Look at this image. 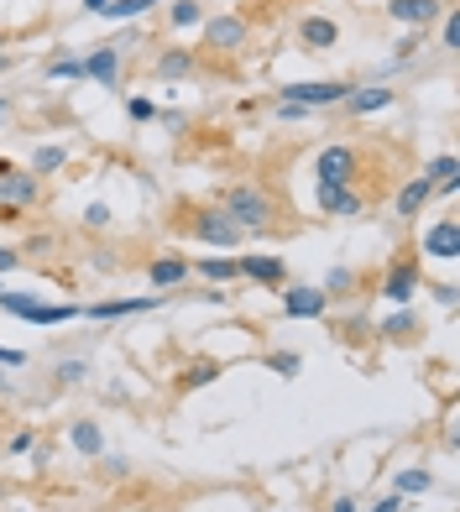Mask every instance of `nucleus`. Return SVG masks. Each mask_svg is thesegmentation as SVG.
<instances>
[{
    "instance_id": "nucleus-1",
    "label": "nucleus",
    "mask_w": 460,
    "mask_h": 512,
    "mask_svg": "<svg viewBox=\"0 0 460 512\" xmlns=\"http://www.w3.org/2000/svg\"><path fill=\"white\" fill-rule=\"evenodd\" d=\"M220 209L246 230V236H262V230H272V220H278V199H272L267 183H230L220 194Z\"/></svg>"
},
{
    "instance_id": "nucleus-2",
    "label": "nucleus",
    "mask_w": 460,
    "mask_h": 512,
    "mask_svg": "<svg viewBox=\"0 0 460 512\" xmlns=\"http://www.w3.org/2000/svg\"><path fill=\"white\" fill-rule=\"evenodd\" d=\"M183 225H189V236H194V241H204V246H220V251H230V246H241V241H246V230H241L236 220H230L220 204L189 209V220H183Z\"/></svg>"
},
{
    "instance_id": "nucleus-3",
    "label": "nucleus",
    "mask_w": 460,
    "mask_h": 512,
    "mask_svg": "<svg viewBox=\"0 0 460 512\" xmlns=\"http://www.w3.org/2000/svg\"><path fill=\"white\" fill-rule=\"evenodd\" d=\"M419 288H424V262H419V251H398L393 256V267H387V277H382V298L387 304H398V309H408L413 298H419Z\"/></svg>"
},
{
    "instance_id": "nucleus-4",
    "label": "nucleus",
    "mask_w": 460,
    "mask_h": 512,
    "mask_svg": "<svg viewBox=\"0 0 460 512\" xmlns=\"http://www.w3.org/2000/svg\"><path fill=\"white\" fill-rule=\"evenodd\" d=\"M314 173L325 189H351V183L361 178V152L351 142H330L325 152L314 157Z\"/></svg>"
},
{
    "instance_id": "nucleus-5",
    "label": "nucleus",
    "mask_w": 460,
    "mask_h": 512,
    "mask_svg": "<svg viewBox=\"0 0 460 512\" xmlns=\"http://www.w3.org/2000/svg\"><path fill=\"white\" fill-rule=\"evenodd\" d=\"M0 309L16 314V319H27V324H68V319H84L79 304H42V298H32V293H6V288H0Z\"/></svg>"
},
{
    "instance_id": "nucleus-6",
    "label": "nucleus",
    "mask_w": 460,
    "mask_h": 512,
    "mask_svg": "<svg viewBox=\"0 0 460 512\" xmlns=\"http://www.w3.org/2000/svg\"><path fill=\"white\" fill-rule=\"evenodd\" d=\"M351 95L345 79H304V84H283L278 89V105H304V110H330Z\"/></svg>"
},
{
    "instance_id": "nucleus-7",
    "label": "nucleus",
    "mask_w": 460,
    "mask_h": 512,
    "mask_svg": "<svg viewBox=\"0 0 460 512\" xmlns=\"http://www.w3.org/2000/svg\"><path fill=\"white\" fill-rule=\"evenodd\" d=\"M199 27H204V48L220 53V58L241 53L246 42H251V21H246V16H236V11H230V16H204Z\"/></svg>"
},
{
    "instance_id": "nucleus-8",
    "label": "nucleus",
    "mask_w": 460,
    "mask_h": 512,
    "mask_svg": "<svg viewBox=\"0 0 460 512\" xmlns=\"http://www.w3.org/2000/svg\"><path fill=\"white\" fill-rule=\"evenodd\" d=\"M42 194V178L32 168H11V162H0V209H32Z\"/></svg>"
},
{
    "instance_id": "nucleus-9",
    "label": "nucleus",
    "mask_w": 460,
    "mask_h": 512,
    "mask_svg": "<svg viewBox=\"0 0 460 512\" xmlns=\"http://www.w3.org/2000/svg\"><path fill=\"white\" fill-rule=\"evenodd\" d=\"M121 58H126V42H100V48H89V58H79V79L115 89L121 84Z\"/></svg>"
},
{
    "instance_id": "nucleus-10",
    "label": "nucleus",
    "mask_w": 460,
    "mask_h": 512,
    "mask_svg": "<svg viewBox=\"0 0 460 512\" xmlns=\"http://www.w3.org/2000/svg\"><path fill=\"white\" fill-rule=\"evenodd\" d=\"M236 272L246 277V283H257V288H283V283H288V267H283V256H267V251L236 256Z\"/></svg>"
},
{
    "instance_id": "nucleus-11",
    "label": "nucleus",
    "mask_w": 460,
    "mask_h": 512,
    "mask_svg": "<svg viewBox=\"0 0 460 512\" xmlns=\"http://www.w3.org/2000/svg\"><path fill=\"white\" fill-rule=\"evenodd\" d=\"M398 105V89H387V84H351V95L340 100L345 115H377V110H393Z\"/></svg>"
},
{
    "instance_id": "nucleus-12",
    "label": "nucleus",
    "mask_w": 460,
    "mask_h": 512,
    "mask_svg": "<svg viewBox=\"0 0 460 512\" xmlns=\"http://www.w3.org/2000/svg\"><path fill=\"white\" fill-rule=\"evenodd\" d=\"M189 256H173V251H163V256H152V262H147V283H152V293H178L183 283H189Z\"/></svg>"
},
{
    "instance_id": "nucleus-13",
    "label": "nucleus",
    "mask_w": 460,
    "mask_h": 512,
    "mask_svg": "<svg viewBox=\"0 0 460 512\" xmlns=\"http://www.w3.org/2000/svg\"><path fill=\"white\" fill-rule=\"evenodd\" d=\"M445 6L450 0H387V16L398 21V27H434V21L445 16Z\"/></svg>"
},
{
    "instance_id": "nucleus-14",
    "label": "nucleus",
    "mask_w": 460,
    "mask_h": 512,
    "mask_svg": "<svg viewBox=\"0 0 460 512\" xmlns=\"http://www.w3.org/2000/svg\"><path fill=\"white\" fill-rule=\"evenodd\" d=\"M413 251H419V256H434V262H455V256H460V225H455V220L429 225Z\"/></svg>"
},
{
    "instance_id": "nucleus-15",
    "label": "nucleus",
    "mask_w": 460,
    "mask_h": 512,
    "mask_svg": "<svg viewBox=\"0 0 460 512\" xmlns=\"http://www.w3.org/2000/svg\"><path fill=\"white\" fill-rule=\"evenodd\" d=\"M298 48H309V53L340 48V21H330V16H304V21H298Z\"/></svg>"
},
{
    "instance_id": "nucleus-16",
    "label": "nucleus",
    "mask_w": 460,
    "mask_h": 512,
    "mask_svg": "<svg viewBox=\"0 0 460 512\" xmlns=\"http://www.w3.org/2000/svg\"><path fill=\"white\" fill-rule=\"evenodd\" d=\"M429 204H434V183H429L424 173H413L403 189H398V204H393V209H398V220H419Z\"/></svg>"
},
{
    "instance_id": "nucleus-17",
    "label": "nucleus",
    "mask_w": 460,
    "mask_h": 512,
    "mask_svg": "<svg viewBox=\"0 0 460 512\" xmlns=\"http://www.w3.org/2000/svg\"><path fill=\"white\" fill-rule=\"evenodd\" d=\"M283 314L288 319H325L330 314V298L319 288H288L283 293Z\"/></svg>"
},
{
    "instance_id": "nucleus-18",
    "label": "nucleus",
    "mask_w": 460,
    "mask_h": 512,
    "mask_svg": "<svg viewBox=\"0 0 460 512\" xmlns=\"http://www.w3.org/2000/svg\"><path fill=\"white\" fill-rule=\"evenodd\" d=\"M163 304V293H152V298H105V304H89L84 314L89 319H126V314H147Z\"/></svg>"
},
{
    "instance_id": "nucleus-19",
    "label": "nucleus",
    "mask_w": 460,
    "mask_h": 512,
    "mask_svg": "<svg viewBox=\"0 0 460 512\" xmlns=\"http://www.w3.org/2000/svg\"><path fill=\"white\" fill-rule=\"evenodd\" d=\"M319 209H325V215H340V220H351V215H361V189H356V183H351V189H325V183H319Z\"/></svg>"
},
{
    "instance_id": "nucleus-20",
    "label": "nucleus",
    "mask_w": 460,
    "mask_h": 512,
    "mask_svg": "<svg viewBox=\"0 0 460 512\" xmlns=\"http://www.w3.org/2000/svg\"><path fill=\"white\" fill-rule=\"evenodd\" d=\"M377 335L393 340V345H408L413 335H424V324H419V314H413V309H398V314H387V319L377 324Z\"/></svg>"
},
{
    "instance_id": "nucleus-21",
    "label": "nucleus",
    "mask_w": 460,
    "mask_h": 512,
    "mask_svg": "<svg viewBox=\"0 0 460 512\" xmlns=\"http://www.w3.org/2000/svg\"><path fill=\"white\" fill-rule=\"evenodd\" d=\"M220 371H225L220 361H210V356H204V361H189V366H183V371H178L173 382H178V392H199V387L220 382Z\"/></svg>"
},
{
    "instance_id": "nucleus-22",
    "label": "nucleus",
    "mask_w": 460,
    "mask_h": 512,
    "mask_svg": "<svg viewBox=\"0 0 460 512\" xmlns=\"http://www.w3.org/2000/svg\"><path fill=\"white\" fill-rule=\"evenodd\" d=\"M204 283H215V288H225V283H236V256H199V262H189Z\"/></svg>"
},
{
    "instance_id": "nucleus-23",
    "label": "nucleus",
    "mask_w": 460,
    "mask_h": 512,
    "mask_svg": "<svg viewBox=\"0 0 460 512\" xmlns=\"http://www.w3.org/2000/svg\"><path fill=\"white\" fill-rule=\"evenodd\" d=\"M157 79H189L194 68H199V58L189 53V48H168V53H157Z\"/></svg>"
},
{
    "instance_id": "nucleus-24",
    "label": "nucleus",
    "mask_w": 460,
    "mask_h": 512,
    "mask_svg": "<svg viewBox=\"0 0 460 512\" xmlns=\"http://www.w3.org/2000/svg\"><path fill=\"white\" fill-rule=\"evenodd\" d=\"M393 492L398 497H424V492H434V476L419 471V465H403V471L393 476Z\"/></svg>"
},
{
    "instance_id": "nucleus-25",
    "label": "nucleus",
    "mask_w": 460,
    "mask_h": 512,
    "mask_svg": "<svg viewBox=\"0 0 460 512\" xmlns=\"http://www.w3.org/2000/svg\"><path fill=\"white\" fill-rule=\"evenodd\" d=\"M68 439H74L79 455H100L105 450V434H100V424H89V418H79V424L68 429Z\"/></svg>"
},
{
    "instance_id": "nucleus-26",
    "label": "nucleus",
    "mask_w": 460,
    "mask_h": 512,
    "mask_svg": "<svg viewBox=\"0 0 460 512\" xmlns=\"http://www.w3.org/2000/svg\"><path fill=\"white\" fill-rule=\"evenodd\" d=\"M325 298H351L356 293V272L351 267H330V277H325V288H319Z\"/></svg>"
},
{
    "instance_id": "nucleus-27",
    "label": "nucleus",
    "mask_w": 460,
    "mask_h": 512,
    "mask_svg": "<svg viewBox=\"0 0 460 512\" xmlns=\"http://www.w3.org/2000/svg\"><path fill=\"white\" fill-rule=\"evenodd\" d=\"M152 6H157V0H110L100 16H110V21H136V16H147Z\"/></svg>"
},
{
    "instance_id": "nucleus-28",
    "label": "nucleus",
    "mask_w": 460,
    "mask_h": 512,
    "mask_svg": "<svg viewBox=\"0 0 460 512\" xmlns=\"http://www.w3.org/2000/svg\"><path fill=\"white\" fill-rule=\"evenodd\" d=\"M63 162H68L63 147H37V152H32V173H37V178H42V173H58Z\"/></svg>"
},
{
    "instance_id": "nucleus-29",
    "label": "nucleus",
    "mask_w": 460,
    "mask_h": 512,
    "mask_svg": "<svg viewBox=\"0 0 460 512\" xmlns=\"http://www.w3.org/2000/svg\"><path fill=\"white\" fill-rule=\"evenodd\" d=\"M440 21H445L440 48H445V53H455V48H460V6H445V16H440Z\"/></svg>"
},
{
    "instance_id": "nucleus-30",
    "label": "nucleus",
    "mask_w": 460,
    "mask_h": 512,
    "mask_svg": "<svg viewBox=\"0 0 460 512\" xmlns=\"http://www.w3.org/2000/svg\"><path fill=\"white\" fill-rule=\"evenodd\" d=\"M267 366L278 371V377H288V382H293L298 371H304V356H293V351H272V356H267Z\"/></svg>"
},
{
    "instance_id": "nucleus-31",
    "label": "nucleus",
    "mask_w": 460,
    "mask_h": 512,
    "mask_svg": "<svg viewBox=\"0 0 460 512\" xmlns=\"http://www.w3.org/2000/svg\"><path fill=\"white\" fill-rule=\"evenodd\" d=\"M424 42H429V32H424V27H408V32L398 37V63H408L413 53H419V48H424Z\"/></svg>"
},
{
    "instance_id": "nucleus-32",
    "label": "nucleus",
    "mask_w": 460,
    "mask_h": 512,
    "mask_svg": "<svg viewBox=\"0 0 460 512\" xmlns=\"http://www.w3.org/2000/svg\"><path fill=\"white\" fill-rule=\"evenodd\" d=\"M168 16H173V27H199V21H204L199 0H178V6H173Z\"/></svg>"
},
{
    "instance_id": "nucleus-33",
    "label": "nucleus",
    "mask_w": 460,
    "mask_h": 512,
    "mask_svg": "<svg viewBox=\"0 0 460 512\" xmlns=\"http://www.w3.org/2000/svg\"><path fill=\"white\" fill-rule=\"evenodd\" d=\"M48 79H79V58H68V53L53 58V63H48Z\"/></svg>"
},
{
    "instance_id": "nucleus-34",
    "label": "nucleus",
    "mask_w": 460,
    "mask_h": 512,
    "mask_svg": "<svg viewBox=\"0 0 460 512\" xmlns=\"http://www.w3.org/2000/svg\"><path fill=\"white\" fill-rule=\"evenodd\" d=\"M84 377H89L84 361H63V366H58V382H63V387H74V382H84Z\"/></svg>"
},
{
    "instance_id": "nucleus-35",
    "label": "nucleus",
    "mask_w": 460,
    "mask_h": 512,
    "mask_svg": "<svg viewBox=\"0 0 460 512\" xmlns=\"http://www.w3.org/2000/svg\"><path fill=\"white\" fill-rule=\"evenodd\" d=\"M84 225H89V230H105V225H110V204H89V209H84Z\"/></svg>"
},
{
    "instance_id": "nucleus-36",
    "label": "nucleus",
    "mask_w": 460,
    "mask_h": 512,
    "mask_svg": "<svg viewBox=\"0 0 460 512\" xmlns=\"http://www.w3.org/2000/svg\"><path fill=\"white\" fill-rule=\"evenodd\" d=\"M126 110H131V121H152V115H157V105H152V100H142V95L126 100Z\"/></svg>"
},
{
    "instance_id": "nucleus-37",
    "label": "nucleus",
    "mask_w": 460,
    "mask_h": 512,
    "mask_svg": "<svg viewBox=\"0 0 460 512\" xmlns=\"http://www.w3.org/2000/svg\"><path fill=\"white\" fill-rule=\"evenodd\" d=\"M361 512H403V497H398V492H387V497H377L372 507H361Z\"/></svg>"
},
{
    "instance_id": "nucleus-38",
    "label": "nucleus",
    "mask_w": 460,
    "mask_h": 512,
    "mask_svg": "<svg viewBox=\"0 0 460 512\" xmlns=\"http://www.w3.org/2000/svg\"><path fill=\"white\" fill-rule=\"evenodd\" d=\"M21 366H27V356L11 351V345H0V371H21Z\"/></svg>"
},
{
    "instance_id": "nucleus-39",
    "label": "nucleus",
    "mask_w": 460,
    "mask_h": 512,
    "mask_svg": "<svg viewBox=\"0 0 460 512\" xmlns=\"http://www.w3.org/2000/svg\"><path fill=\"white\" fill-rule=\"evenodd\" d=\"M11 267H21V251L16 246H0V272H11Z\"/></svg>"
},
{
    "instance_id": "nucleus-40",
    "label": "nucleus",
    "mask_w": 460,
    "mask_h": 512,
    "mask_svg": "<svg viewBox=\"0 0 460 512\" xmlns=\"http://www.w3.org/2000/svg\"><path fill=\"white\" fill-rule=\"evenodd\" d=\"M21 450H32V429H21V434L11 439V455H21Z\"/></svg>"
},
{
    "instance_id": "nucleus-41",
    "label": "nucleus",
    "mask_w": 460,
    "mask_h": 512,
    "mask_svg": "<svg viewBox=\"0 0 460 512\" xmlns=\"http://www.w3.org/2000/svg\"><path fill=\"white\" fill-rule=\"evenodd\" d=\"M330 512H361V507H356V497H335V502H330Z\"/></svg>"
},
{
    "instance_id": "nucleus-42",
    "label": "nucleus",
    "mask_w": 460,
    "mask_h": 512,
    "mask_svg": "<svg viewBox=\"0 0 460 512\" xmlns=\"http://www.w3.org/2000/svg\"><path fill=\"white\" fill-rule=\"evenodd\" d=\"M105 6H110V0H84V11H95V16H100Z\"/></svg>"
},
{
    "instance_id": "nucleus-43",
    "label": "nucleus",
    "mask_w": 460,
    "mask_h": 512,
    "mask_svg": "<svg viewBox=\"0 0 460 512\" xmlns=\"http://www.w3.org/2000/svg\"><path fill=\"white\" fill-rule=\"evenodd\" d=\"M11 63H16V58H11L6 48H0V74H11Z\"/></svg>"
},
{
    "instance_id": "nucleus-44",
    "label": "nucleus",
    "mask_w": 460,
    "mask_h": 512,
    "mask_svg": "<svg viewBox=\"0 0 460 512\" xmlns=\"http://www.w3.org/2000/svg\"><path fill=\"white\" fill-rule=\"evenodd\" d=\"M0 392H11V382H6V371H0Z\"/></svg>"
},
{
    "instance_id": "nucleus-45",
    "label": "nucleus",
    "mask_w": 460,
    "mask_h": 512,
    "mask_svg": "<svg viewBox=\"0 0 460 512\" xmlns=\"http://www.w3.org/2000/svg\"><path fill=\"white\" fill-rule=\"evenodd\" d=\"M0 121H6V100H0Z\"/></svg>"
},
{
    "instance_id": "nucleus-46",
    "label": "nucleus",
    "mask_w": 460,
    "mask_h": 512,
    "mask_svg": "<svg viewBox=\"0 0 460 512\" xmlns=\"http://www.w3.org/2000/svg\"><path fill=\"white\" fill-rule=\"evenodd\" d=\"M0 48H6V37H0Z\"/></svg>"
}]
</instances>
